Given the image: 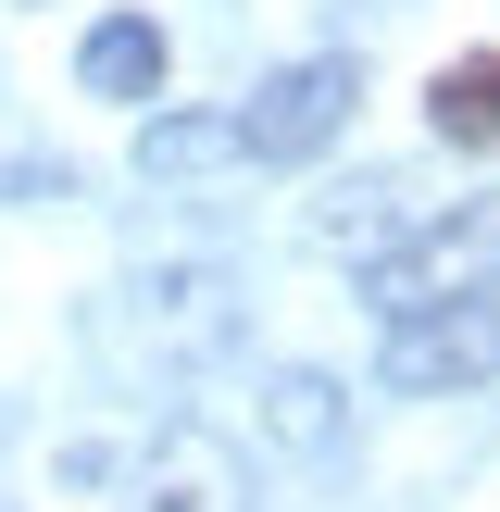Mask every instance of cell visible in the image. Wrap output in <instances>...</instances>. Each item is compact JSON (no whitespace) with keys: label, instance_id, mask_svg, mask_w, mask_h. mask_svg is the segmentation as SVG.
Masks as SVG:
<instances>
[{"label":"cell","instance_id":"cell-1","mask_svg":"<svg viewBox=\"0 0 500 512\" xmlns=\"http://www.w3.org/2000/svg\"><path fill=\"white\" fill-rule=\"evenodd\" d=\"M363 288H375V313H438V300H488L500 288V188L488 200H450V213H425V225H400L388 250L363 263Z\"/></svg>","mask_w":500,"mask_h":512},{"label":"cell","instance_id":"cell-2","mask_svg":"<svg viewBox=\"0 0 500 512\" xmlns=\"http://www.w3.org/2000/svg\"><path fill=\"white\" fill-rule=\"evenodd\" d=\"M350 100H363V75H350V50H313V63H275L263 100L238 113V150L250 163H313L325 138L350 125Z\"/></svg>","mask_w":500,"mask_h":512},{"label":"cell","instance_id":"cell-3","mask_svg":"<svg viewBox=\"0 0 500 512\" xmlns=\"http://www.w3.org/2000/svg\"><path fill=\"white\" fill-rule=\"evenodd\" d=\"M488 375H500V300H438V313L388 325V388L450 400V388H488Z\"/></svg>","mask_w":500,"mask_h":512},{"label":"cell","instance_id":"cell-4","mask_svg":"<svg viewBox=\"0 0 500 512\" xmlns=\"http://www.w3.org/2000/svg\"><path fill=\"white\" fill-rule=\"evenodd\" d=\"M125 512H250V463H238V438H213V425L175 413L163 438H150L138 500H125Z\"/></svg>","mask_w":500,"mask_h":512},{"label":"cell","instance_id":"cell-5","mask_svg":"<svg viewBox=\"0 0 500 512\" xmlns=\"http://www.w3.org/2000/svg\"><path fill=\"white\" fill-rule=\"evenodd\" d=\"M138 313H150V350H163V363H213V350L238 338V288H225L213 263H163L138 288Z\"/></svg>","mask_w":500,"mask_h":512},{"label":"cell","instance_id":"cell-6","mask_svg":"<svg viewBox=\"0 0 500 512\" xmlns=\"http://www.w3.org/2000/svg\"><path fill=\"white\" fill-rule=\"evenodd\" d=\"M163 63H175V38L150 13H100L88 50H75V88L88 100H163Z\"/></svg>","mask_w":500,"mask_h":512},{"label":"cell","instance_id":"cell-7","mask_svg":"<svg viewBox=\"0 0 500 512\" xmlns=\"http://www.w3.org/2000/svg\"><path fill=\"white\" fill-rule=\"evenodd\" d=\"M425 125H438L450 150H500V50H463V63H438V88H425Z\"/></svg>","mask_w":500,"mask_h":512},{"label":"cell","instance_id":"cell-8","mask_svg":"<svg viewBox=\"0 0 500 512\" xmlns=\"http://www.w3.org/2000/svg\"><path fill=\"white\" fill-rule=\"evenodd\" d=\"M213 163H250L238 113H150L138 125V175H213Z\"/></svg>","mask_w":500,"mask_h":512},{"label":"cell","instance_id":"cell-9","mask_svg":"<svg viewBox=\"0 0 500 512\" xmlns=\"http://www.w3.org/2000/svg\"><path fill=\"white\" fill-rule=\"evenodd\" d=\"M263 438L300 450V463L338 450V388H325V375H275V388H263Z\"/></svg>","mask_w":500,"mask_h":512},{"label":"cell","instance_id":"cell-10","mask_svg":"<svg viewBox=\"0 0 500 512\" xmlns=\"http://www.w3.org/2000/svg\"><path fill=\"white\" fill-rule=\"evenodd\" d=\"M388 238H400V188H388V175H363V188H338L313 213V250H363V263H375Z\"/></svg>","mask_w":500,"mask_h":512}]
</instances>
